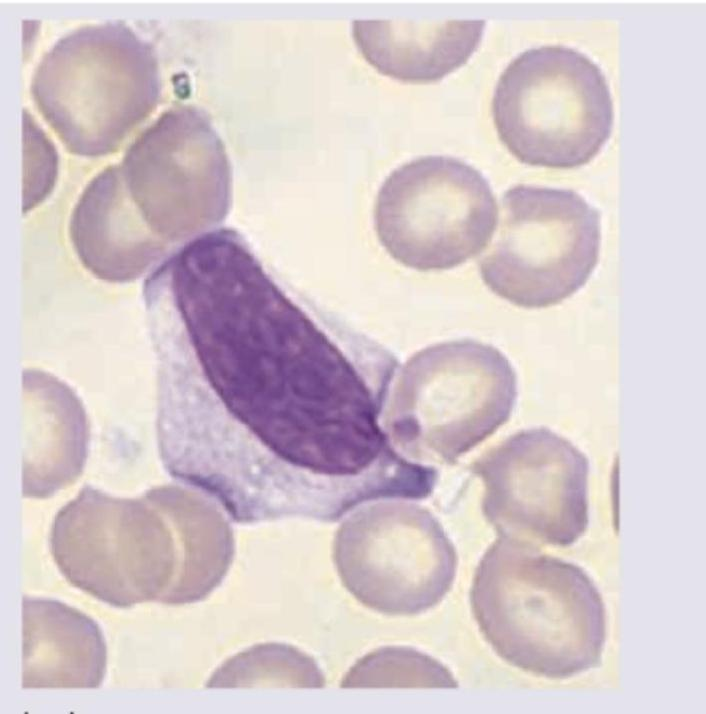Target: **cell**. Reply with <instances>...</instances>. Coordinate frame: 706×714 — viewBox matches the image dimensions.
Segmentation results:
<instances>
[{
	"label": "cell",
	"mask_w": 706,
	"mask_h": 714,
	"mask_svg": "<svg viewBox=\"0 0 706 714\" xmlns=\"http://www.w3.org/2000/svg\"><path fill=\"white\" fill-rule=\"evenodd\" d=\"M147 319L164 462L235 521L333 522L395 490L406 462L384 418L396 359L267 268L245 238L176 260Z\"/></svg>",
	"instance_id": "obj_1"
},
{
	"label": "cell",
	"mask_w": 706,
	"mask_h": 714,
	"mask_svg": "<svg viewBox=\"0 0 706 714\" xmlns=\"http://www.w3.org/2000/svg\"><path fill=\"white\" fill-rule=\"evenodd\" d=\"M470 602L481 633L507 663L550 679L599 666L607 634L598 588L579 566L499 535L481 558Z\"/></svg>",
	"instance_id": "obj_2"
},
{
	"label": "cell",
	"mask_w": 706,
	"mask_h": 714,
	"mask_svg": "<svg viewBox=\"0 0 706 714\" xmlns=\"http://www.w3.org/2000/svg\"><path fill=\"white\" fill-rule=\"evenodd\" d=\"M31 92L71 153L106 155L155 108L158 59L151 44L124 22L84 25L43 55Z\"/></svg>",
	"instance_id": "obj_3"
},
{
	"label": "cell",
	"mask_w": 706,
	"mask_h": 714,
	"mask_svg": "<svg viewBox=\"0 0 706 714\" xmlns=\"http://www.w3.org/2000/svg\"><path fill=\"white\" fill-rule=\"evenodd\" d=\"M516 398L515 371L498 349L473 340L439 343L404 364L384 425L409 460L450 464L506 423Z\"/></svg>",
	"instance_id": "obj_4"
},
{
	"label": "cell",
	"mask_w": 706,
	"mask_h": 714,
	"mask_svg": "<svg viewBox=\"0 0 706 714\" xmlns=\"http://www.w3.org/2000/svg\"><path fill=\"white\" fill-rule=\"evenodd\" d=\"M501 141L521 162L573 168L610 136L613 103L600 67L564 45L525 50L504 69L492 99Z\"/></svg>",
	"instance_id": "obj_5"
},
{
	"label": "cell",
	"mask_w": 706,
	"mask_h": 714,
	"mask_svg": "<svg viewBox=\"0 0 706 714\" xmlns=\"http://www.w3.org/2000/svg\"><path fill=\"white\" fill-rule=\"evenodd\" d=\"M600 214L573 190L516 185L501 198L497 233L479 260L485 284L520 307L556 305L599 259Z\"/></svg>",
	"instance_id": "obj_6"
},
{
	"label": "cell",
	"mask_w": 706,
	"mask_h": 714,
	"mask_svg": "<svg viewBox=\"0 0 706 714\" xmlns=\"http://www.w3.org/2000/svg\"><path fill=\"white\" fill-rule=\"evenodd\" d=\"M140 217L170 252L215 229L231 204V167L208 116L193 106L165 111L119 164Z\"/></svg>",
	"instance_id": "obj_7"
},
{
	"label": "cell",
	"mask_w": 706,
	"mask_h": 714,
	"mask_svg": "<svg viewBox=\"0 0 706 714\" xmlns=\"http://www.w3.org/2000/svg\"><path fill=\"white\" fill-rule=\"evenodd\" d=\"M497 219L485 177L448 156L420 157L396 168L374 208L381 244L395 260L421 271L453 268L477 255Z\"/></svg>",
	"instance_id": "obj_8"
},
{
	"label": "cell",
	"mask_w": 706,
	"mask_h": 714,
	"mask_svg": "<svg viewBox=\"0 0 706 714\" xmlns=\"http://www.w3.org/2000/svg\"><path fill=\"white\" fill-rule=\"evenodd\" d=\"M334 558L348 590L390 615H415L437 605L457 569L455 548L439 521L402 499L352 512L337 533Z\"/></svg>",
	"instance_id": "obj_9"
},
{
	"label": "cell",
	"mask_w": 706,
	"mask_h": 714,
	"mask_svg": "<svg viewBox=\"0 0 706 714\" xmlns=\"http://www.w3.org/2000/svg\"><path fill=\"white\" fill-rule=\"evenodd\" d=\"M150 509L141 501L85 488L52 527L51 552L65 579L119 608L162 602L174 583L177 561Z\"/></svg>",
	"instance_id": "obj_10"
},
{
	"label": "cell",
	"mask_w": 706,
	"mask_h": 714,
	"mask_svg": "<svg viewBox=\"0 0 706 714\" xmlns=\"http://www.w3.org/2000/svg\"><path fill=\"white\" fill-rule=\"evenodd\" d=\"M485 487L483 513L499 535L557 546L589 523V461L548 428L515 433L472 464Z\"/></svg>",
	"instance_id": "obj_11"
},
{
	"label": "cell",
	"mask_w": 706,
	"mask_h": 714,
	"mask_svg": "<svg viewBox=\"0 0 706 714\" xmlns=\"http://www.w3.org/2000/svg\"><path fill=\"white\" fill-rule=\"evenodd\" d=\"M69 230L82 264L109 282L132 281L172 253L140 217L117 164L87 184L73 209Z\"/></svg>",
	"instance_id": "obj_12"
},
{
	"label": "cell",
	"mask_w": 706,
	"mask_h": 714,
	"mask_svg": "<svg viewBox=\"0 0 706 714\" xmlns=\"http://www.w3.org/2000/svg\"><path fill=\"white\" fill-rule=\"evenodd\" d=\"M22 687L97 688L106 671V644L94 620L53 599L22 601Z\"/></svg>",
	"instance_id": "obj_13"
},
{
	"label": "cell",
	"mask_w": 706,
	"mask_h": 714,
	"mask_svg": "<svg viewBox=\"0 0 706 714\" xmlns=\"http://www.w3.org/2000/svg\"><path fill=\"white\" fill-rule=\"evenodd\" d=\"M484 27V20H355L352 33L379 72L406 82H431L467 61Z\"/></svg>",
	"instance_id": "obj_14"
},
{
	"label": "cell",
	"mask_w": 706,
	"mask_h": 714,
	"mask_svg": "<svg viewBox=\"0 0 706 714\" xmlns=\"http://www.w3.org/2000/svg\"><path fill=\"white\" fill-rule=\"evenodd\" d=\"M346 686L456 687L450 671L434 658L407 647H387L366 657Z\"/></svg>",
	"instance_id": "obj_15"
},
{
	"label": "cell",
	"mask_w": 706,
	"mask_h": 714,
	"mask_svg": "<svg viewBox=\"0 0 706 714\" xmlns=\"http://www.w3.org/2000/svg\"><path fill=\"white\" fill-rule=\"evenodd\" d=\"M23 211L42 201L53 187L56 177V154L48 139L41 148L30 149L24 144Z\"/></svg>",
	"instance_id": "obj_16"
}]
</instances>
